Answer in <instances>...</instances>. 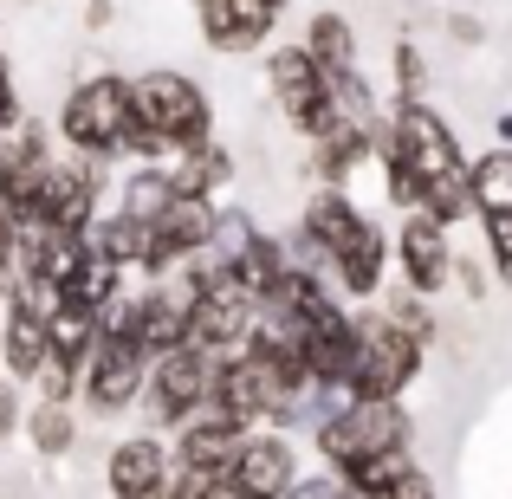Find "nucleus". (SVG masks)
Instances as JSON below:
<instances>
[{"label":"nucleus","mask_w":512,"mask_h":499,"mask_svg":"<svg viewBox=\"0 0 512 499\" xmlns=\"http://www.w3.org/2000/svg\"><path fill=\"white\" fill-rule=\"evenodd\" d=\"M305 59L318 65V72H357V33H350L344 13H318L312 33H305Z\"/></svg>","instance_id":"obj_18"},{"label":"nucleus","mask_w":512,"mask_h":499,"mask_svg":"<svg viewBox=\"0 0 512 499\" xmlns=\"http://www.w3.org/2000/svg\"><path fill=\"white\" fill-rule=\"evenodd\" d=\"M195 7H201V39L221 59H240V52L266 46V33L279 20L273 0H195Z\"/></svg>","instance_id":"obj_13"},{"label":"nucleus","mask_w":512,"mask_h":499,"mask_svg":"<svg viewBox=\"0 0 512 499\" xmlns=\"http://www.w3.org/2000/svg\"><path fill=\"white\" fill-rule=\"evenodd\" d=\"M98 195H104V163H91V156H52L39 175V214L65 234H85L98 221Z\"/></svg>","instance_id":"obj_8"},{"label":"nucleus","mask_w":512,"mask_h":499,"mask_svg":"<svg viewBox=\"0 0 512 499\" xmlns=\"http://www.w3.org/2000/svg\"><path fill=\"white\" fill-rule=\"evenodd\" d=\"M78 240H85V253H91V260H111L117 273L143 266V273L156 279V234H150L143 221H130V214H104V221H91Z\"/></svg>","instance_id":"obj_15"},{"label":"nucleus","mask_w":512,"mask_h":499,"mask_svg":"<svg viewBox=\"0 0 512 499\" xmlns=\"http://www.w3.org/2000/svg\"><path fill=\"white\" fill-rule=\"evenodd\" d=\"M214 389V357H201V350H169V357H150V370H143V396H150V415L163 428H175L195 402H208Z\"/></svg>","instance_id":"obj_11"},{"label":"nucleus","mask_w":512,"mask_h":499,"mask_svg":"<svg viewBox=\"0 0 512 499\" xmlns=\"http://www.w3.org/2000/svg\"><path fill=\"white\" fill-rule=\"evenodd\" d=\"M409 467H415V454H409V448H383V454H370V461H357L350 474H338V487H344V493H357V499H376V493L396 487Z\"/></svg>","instance_id":"obj_22"},{"label":"nucleus","mask_w":512,"mask_h":499,"mask_svg":"<svg viewBox=\"0 0 512 499\" xmlns=\"http://www.w3.org/2000/svg\"><path fill=\"white\" fill-rule=\"evenodd\" d=\"M130 117L150 130L156 143L175 156V150H195V143H214V104L195 78L182 72H143L130 78Z\"/></svg>","instance_id":"obj_2"},{"label":"nucleus","mask_w":512,"mask_h":499,"mask_svg":"<svg viewBox=\"0 0 512 499\" xmlns=\"http://www.w3.org/2000/svg\"><path fill=\"white\" fill-rule=\"evenodd\" d=\"M20 111V91H13V65L0 59V117H13Z\"/></svg>","instance_id":"obj_30"},{"label":"nucleus","mask_w":512,"mask_h":499,"mask_svg":"<svg viewBox=\"0 0 512 499\" xmlns=\"http://www.w3.org/2000/svg\"><path fill=\"white\" fill-rule=\"evenodd\" d=\"M0 279H13V221L0 208Z\"/></svg>","instance_id":"obj_31"},{"label":"nucleus","mask_w":512,"mask_h":499,"mask_svg":"<svg viewBox=\"0 0 512 499\" xmlns=\"http://www.w3.org/2000/svg\"><path fill=\"white\" fill-rule=\"evenodd\" d=\"M487 253H493V266L512 279V214H487Z\"/></svg>","instance_id":"obj_27"},{"label":"nucleus","mask_w":512,"mask_h":499,"mask_svg":"<svg viewBox=\"0 0 512 499\" xmlns=\"http://www.w3.org/2000/svg\"><path fill=\"white\" fill-rule=\"evenodd\" d=\"M163 169H169V188L175 195H221L227 182H234V156L221 150V143H195V150H175L163 156Z\"/></svg>","instance_id":"obj_16"},{"label":"nucleus","mask_w":512,"mask_h":499,"mask_svg":"<svg viewBox=\"0 0 512 499\" xmlns=\"http://www.w3.org/2000/svg\"><path fill=\"white\" fill-rule=\"evenodd\" d=\"M389 253H396V266H402V286L422 292V299H435V292L448 286V266H454V234L435 221V214L409 208L402 227H396V240H389Z\"/></svg>","instance_id":"obj_10"},{"label":"nucleus","mask_w":512,"mask_h":499,"mask_svg":"<svg viewBox=\"0 0 512 499\" xmlns=\"http://www.w3.org/2000/svg\"><path fill=\"white\" fill-rule=\"evenodd\" d=\"M422 214H435L441 227H454V221H467L474 214V195H467V169H454V175H435V182H422V201H415Z\"/></svg>","instance_id":"obj_24"},{"label":"nucleus","mask_w":512,"mask_h":499,"mask_svg":"<svg viewBox=\"0 0 512 499\" xmlns=\"http://www.w3.org/2000/svg\"><path fill=\"white\" fill-rule=\"evenodd\" d=\"M214 201L208 195H175L163 214L150 221V234H156V279L169 273V266H182V260H195V253H208L214 247Z\"/></svg>","instance_id":"obj_12"},{"label":"nucleus","mask_w":512,"mask_h":499,"mask_svg":"<svg viewBox=\"0 0 512 499\" xmlns=\"http://www.w3.org/2000/svg\"><path fill=\"white\" fill-rule=\"evenodd\" d=\"M428 344H415L409 331H396L383 312L370 318H350V376H344V396L350 402H402V389L415 383Z\"/></svg>","instance_id":"obj_1"},{"label":"nucleus","mask_w":512,"mask_h":499,"mask_svg":"<svg viewBox=\"0 0 512 499\" xmlns=\"http://www.w3.org/2000/svg\"><path fill=\"white\" fill-rule=\"evenodd\" d=\"M26 441H33L39 454H65L78 441L72 402H33V409H26Z\"/></svg>","instance_id":"obj_23"},{"label":"nucleus","mask_w":512,"mask_h":499,"mask_svg":"<svg viewBox=\"0 0 512 499\" xmlns=\"http://www.w3.org/2000/svg\"><path fill=\"white\" fill-rule=\"evenodd\" d=\"M325 499H357V493H344V487H331V493H325Z\"/></svg>","instance_id":"obj_33"},{"label":"nucleus","mask_w":512,"mask_h":499,"mask_svg":"<svg viewBox=\"0 0 512 499\" xmlns=\"http://www.w3.org/2000/svg\"><path fill=\"white\" fill-rule=\"evenodd\" d=\"M376 499H435V480H428L422 467H409V474H402L396 487H389V493H376Z\"/></svg>","instance_id":"obj_28"},{"label":"nucleus","mask_w":512,"mask_h":499,"mask_svg":"<svg viewBox=\"0 0 512 499\" xmlns=\"http://www.w3.org/2000/svg\"><path fill=\"white\" fill-rule=\"evenodd\" d=\"M299 487V448L286 441V428H247L221 474L227 499H286Z\"/></svg>","instance_id":"obj_6"},{"label":"nucleus","mask_w":512,"mask_h":499,"mask_svg":"<svg viewBox=\"0 0 512 499\" xmlns=\"http://www.w3.org/2000/svg\"><path fill=\"white\" fill-rule=\"evenodd\" d=\"M104 487L111 499H163L169 487V441L163 435H130L104 461Z\"/></svg>","instance_id":"obj_14"},{"label":"nucleus","mask_w":512,"mask_h":499,"mask_svg":"<svg viewBox=\"0 0 512 499\" xmlns=\"http://www.w3.org/2000/svg\"><path fill=\"white\" fill-rule=\"evenodd\" d=\"M370 150H376V137H363V130H325V137L312 143V169H318V182L338 188V182H344V175L357 169Z\"/></svg>","instance_id":"obj_20"},{"label":"nucleus","mask_w":512,"mask_h":499,"mask_svg":"<svg viewBox=\"0 0 512 499\" xmlns=\"http://www.w3.org/2000/svg\"><path fill=\"white\" fill-rule=\"evenodd\" d=\"M266 91H273L279 117L299 130L305 143H318L331 130V104H325V72L305 59V46H279L266 59Z\"/></svg>","instance_id":"obj_7"},{"label":"nucleus","mask_w":512,"mask_h":499,"mask_svg":"<svg viewBox=\"0 0 512 499\" xmlns=\"http://www.w3.org/2000/svg\"><path fill=\"white\" fill-rule=\"evenodd\" d=\"M169 201H175L169 169H163V163H137V169H130V182H124V208H117V214H130V221L150 227L156 214L169 208Z\"/></svg>","instance_id":"obj_21"},{"label":"nucleus","mask_w":512,"mask_h":499,"mask_svg":"<svg viewBox=\"0 0 512 499\" xmlns=\"http://www.w3.org/2000/svg\"><path fill=\"white\" fill-rule=\"evenodd\" d=\"M143 370H150V357H143L137 344H124V337H98L91 363L78 370V396H85L91 415H124L130 402L143 396Z\"/></svg>","instance_id":"obj_9"},{"label":"nucleus","mask_w":512,"mask_h":499,"mask_svg":"<svg viewBox=\"0 0 512 499\" xmlns=\"http://www.w3.org/2000/svg\"><path fill=\"white\" fill-rule=\"evenodd\" d=\"M383 318H389V325H396V331H409L415 344H428V337L441 331V325H435V312H428V305H422V292H409V286H396V292H389V299H383Z\"/></svg>","instance_id":"obj_25"},{"label":"nucleus","mask_w":512,"mask_h":499,"mask_svg":"<svg viewBox=\"0 0 512 499\" xmlns=\"http://www.w3.org/2000/svg\"><path fill=\"white\" fill-rule=\"evenodd\" d=\"M376 156H396L415 182H435V175L467 169L461 156V130H448V117L428 111V104H396V117L376 137Z\"/></svg>","instance_id":"obj_5"},{"label":"nucleus","mask_w":512,"mask_h":499,"mask_svg":"<svg viewBox=\"0 0 512 499\" xmlns=\"http://www.w3.org/2000/svg\"><path fill=\"white\" fill-rule=\"evenodd\" d=\"M389 78H396V98L402 104H422L428 59H422V46H415V39H396V52H389Z\"/></svg>","instance_id":"obj_26"},{"label":"nucleus","mask_w":512,"mask_h":499,"mask_svg":"<svg viewBox=\"0 0 512 499\" xmlns=\"http://www.w3.org/2000/svg\"><path fill=\"white\" fill-rule=\"evenodd\" d=\"M0 363L13 383H33V370L46 363V325L33 312H7L0 318Z\"/></svg>","instance_id":"obj_17"},{"label":"nucleus","mask_w":512,"mask_h":499,"mask_svg":"<svg viewBox=\"0 0 512 499\" xmlns=\"http://www.w3.org/2000/svg\"><path fill=\"white\" fill-rule=\"evenodd\" d=\"M467 195H474V214H512V150H487L480 163H467Z\"/></svg>","instance_id":"obj_19"},{"label":"nucleus","mask_w":512,"mask_h":499,"mask_svg":"<svg viewBox=\"0 0 512 499\" xmlns=\"http://www.w3.org/2000/svg\"><path fill=\"white\" fill-rule=\"evenodd\" d=\"M85 26L104 33V26H111V0H85Z\"/></svg>","instance_id":"obj_32"},{"label":"nucleus","mask_w":512,"mask_h":499,"mask_svg":"<svg viewBox=\"0 0 512 499\" xmlns=\"http://www.w3.org/2000/svg\"><path fill=\"white\" fill-rule=\"evenodd\" d=\"M59 137L72 143V156H91V163H111L130 137V78L117 72H91L65 91L59 104Z\"/></svg>","instance_id":"obj_3"},{"label":"nucleus","mask_w":512,"mask_h":499,"mask_svg":"<svg viewBox=\"0 0 512 499\" xmlns=\"http://www.w3.org/2000/svg\"><path fill=\"white\" fill-rule=\"evenodd\" d=\"M409 435H415V422L402 402H338L318 422V454H325L331 474H350L357 461H370L383 448H409Z\"/></svg>","instance_id":"obj_4"},{"label":"nucleus","mask_w":512,"mask_h":499,"mask_svg":"<svg viewBox=\"0 0 512 499\" xmlns=\"http://www.w3.org/2000/svg\"><path fill=\"white\" fill-rule=\"evenodd\" d=\"M13 422H20V389L0 383V435H13Z\"/></svg>","instance_id":"obj_29"}]
</instances>
